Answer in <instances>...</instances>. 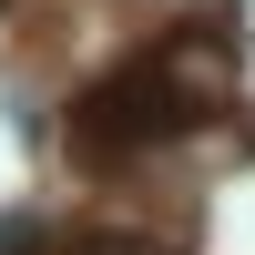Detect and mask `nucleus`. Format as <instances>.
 Listing matches in <instances>:
<instances>
[{
	"label": "nucleus",
	"instance_id": "obj_1",
	"mask_svg": "<svg viewBox=\"0 0 255 255\" xmlns=\"http://www.w3.org/2000/svg\"><path fill=\"white\" fill-rule=\"evenodd\" d=\"M225 92H235V41H225L215 20H174L163 41H143L123 72H102L92 92L72 102V153H82V174L133 163V153H153V143L194 133V123H215Z\"/></svg>",
	"mask_w": 255,
	"mask_h": 255
}]
</instances>
